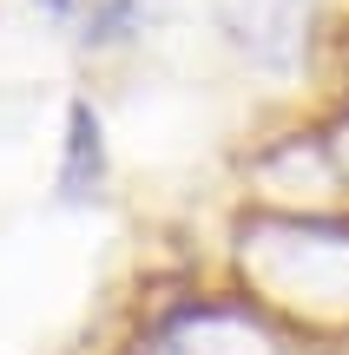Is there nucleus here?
<instances>
[{
    "mask_svg": "<svg viewBox=\"0 0 349 355\" xmlns=\"http://www.w3.org/2000/svg\"><path fill=\"white\" fill-rule=\"evenodd\" d=\"M105 184V119L92 99H73L66 105V139H60V171H53V191L60 204H86L99 198Z\"/></svg>",
    "mask_w": 349,
    "mask_h": 355,
    "instance_id": "f257e3e1",
    "label": "nucleus"
},
{
    "mask_svg": "<svg viewBox=\"0 0 349 355\" xmlns=\"http://www.w3.org/2000/svg\"><path fill=\"white\" fill-rule=\"evenodd\" d=\"M33 7L46 13V20H73V7H79V0H33Z\"/></svg>",
    "mask_w": 349,
    "mask_h": 355,
    "instance_id": "7ed1b4c3",
    "label": "nucleus"
},
{
    "mask_svg": "<svg viewBox=\"0 0 349 355\" xmlns=\"http://www.w3.org/2000/svg\"><path fill=\"white\" fill-rule=\"evenodd\" d=\"M79 26H86V33H79L86 46H119V40L139 33V0H92Z\"/></svg>",
    "mask_w": 349,
    "mask_h": 355,
    "instance_id": "f03ea898",
    "label": "nucleus"
}]
</instances>
